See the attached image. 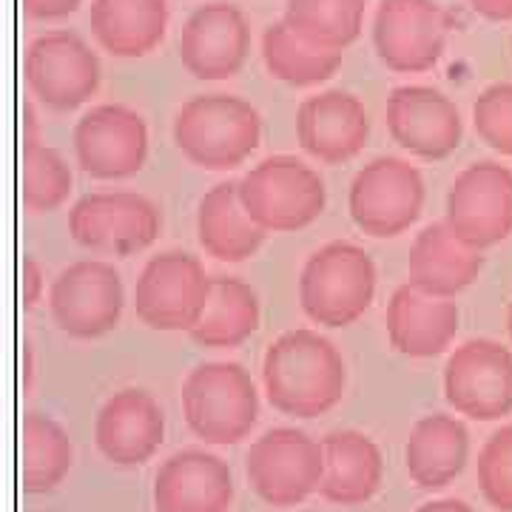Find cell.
Segmentation results:
<instances>
[{"mask_svg": "<svg viewBox=\"0 0 512 512\" xmlns=\"http://www.w3.org/2000/svg\"><path fill=\"white\" fill-rule=\"evenodd\" d=\"M26 18L32 20H63L80 9L83 0H20Z\"/></svg>", "mask_w": 512, "mask_h": 512, "instance_id": "e575fe53", "label": "cell"}, {"mask_svg": "<svg viewBox=\"0 0 512 512\" xmlns=\"http://www.w3.org/2000/svg\"><path fill=\"white\" fill-rule=\"evenodd\" d=\"M376 279V265L365 248L353 242H328L302 268V311L313 325L348 328L373 305Z\"/></svg>", "mask_w": 512, "mask_h": 512, "instance_id": "3957f363", "label": "cell"}, {"mask_svg": "<svg viewBox=\"0 0 512 512\" xmlns=\"http://www.w3.org/2000/svg\"><path fill=\"white\" fill-rule=\"evenodd\" d=\"M458 330V308L447 299L427 296L410 282L396 288L387 305V339L396 353L433 359L450 348Z\"/></svg>", "mask_w": 512, "mask_h": 512, "instance_id": "44dd1931", "label": "cell"}, {"mask_svg": "<svg viewBox=\"0 0 512 512\" xmlns=\"http://www.w3.org/2000/svg\"><path fill=\"white\" fill-rule=\"evenodd\" d=\"M234 501L231 467L214 453L183 450L165 458L154 476L157 512H228Z\"/></svg>", "mask_w": 512, "mask_h": 512, "instance_id": "ffe728a7", "label": "cell"}, {"mask_svg": "<svg viewBox=\"0 0 512 512\" xmlns=\"http://www.w3.org/2000/svg\"><path fill=\"white\" fill-rule=\"evenodd\" d=\"M23 77L46 109L74 111L100 89V57L80 35L57 29L29 43Z\"/></svg>", "mask_w": 512, "mask_h": 512, "instance_id": "9c48e42d", "label": "cell"}, {"mask_svg": "<svg viewBox=\"0 0 512 512\" xmlns=\"http://www.w3.org/2000/svg\"><path fill=\"white\" fill-rule=\"evenodd\" d=\"M157 205L134 191H97L74 202L69 214L72 239L94 254L128 259L160 237Z\"/></svg>", "mask_w": 512, "mask_h": 512, "instance_id": "52a82bcc", "label": "cell"}, {"mask_svg": "<svg viewBox=\"0 0 512 512\" xmlns=\"http://www.w3.org/2000/svg\"><path fill=\"white\" fill-rule=\"evenodd\" d=\"M447 46V15L436 0H382L373 49L390 72H430Z\"/></svg>", "mask_w": 512, "mask_h": 512, "instance_id": "4fadbf2b", "label": "cell"}, {"mask_svg": "<svg viewBox=\"0 0 512 512\" xmlns=\"http://www.w3.org/2000/svg\"><path fill=\"white\" fill-rule=\"evenodd\" d=\"M325 478L319 493L330 504L359 507L379 493L384 476L382 450L359 430H333L322 441Z\"/></svg>", "mask_w": 512, "mask_h": 512, "instance_id": "603a6c76", "label": "cell"}, {"mask_svg": "<svg viewBox=\"0 0 512 512\" xmlns=\"http://www.w3.org/2000/svg\"><path fill=\"white\" fill-rule=\"evenodd\" d=\"M183 416L188 430L205 444H239L259 419V393L237 362H205L183 382Z\"/></svg>", "mask_w": 512, "mask_h": 512, "instance_id": "277c9868", "label": "cell"}, {"mask_svg": "<svg viewBox=\"0 0 512 512\" xmlns=\"http://www.w3.org/2000/svg\"><path fill=\"white\" fill-rule=\"evenodd\" d=\"M510 333H512V311H510Z\"/></svg>", "mask_w": 512, "mask_h": 512, "instance_id": "f35d334b", "label": "cell"}, {"mask_svg": "<svg viewBox=\"0 0 512 512\" xmlns=\"http://www.w3.org/2000/svg\"><path fill=\"white\" fill-rule=\"evenodd\" d=\"M74 464V447L63 424L46 413H26L20 421V490L46 495L63 484Z\"/></svg>", "mask_w": 512, "mask_h": 512, "instance_id": "83f0119b", "label": "cell"}, {"mask_svg": "<svg viewBox=\"0 0 512 512\" xmlns=\"http://www.w3.org/2000/svg\"><path fill=\"white\" fill-rule=\"evenodd\" d=\"M470 458L467 427L453 416H424L413 424L404 447V464L421 490H444Z\"/></svg>", "mask_w": 512, "mask_h": 512, "instance_id": "484cf974", "label": "cell"}, {"mask_svg": "<svg viewBox=\"0 0 512 512\" xmlns=\"http://www.w3.org/2000/svg\"><path fill=\"white\" fill-rule=\"evenodd\" d=\"M197 237L202 251L220 262H245L262 248L268 231L256 225L239 197V180L214 185L200 200Z\"/></svg>", "mask_w": 512, "mask_h": 512, "instance_id": "d4e9b609", "label": "cell"}, {"mask_svg": "<svg viewBox=\"0 0 512 512\" xmlns=\"http://www.w3.org/2000/svg\"><path fill=\"white\" fill-rule=\"evenodd\" d=\"M20 165V200L26 211L49 214L69 200L72 168L57 148L43 146L37 137H23Z\"/></svg>", "mask_w": 512, "mask_h": 512, "instance_id": "4dcf8cb0", "label": "cell"}, {"mask_svg": "<svg viewBox=\"0 0 512 512\" xmlns=\"http://www.w3.org/2000/svg\"><path fill=\"white\" fill-rule=\"evenodd\" d=\"M126 288L111 262L80 259L63 268L49 291L55 325L72 339H100L120 325Z\"/></svg>", "mask_w": 512, "mask_h": 512, "instance_id": "8fae6325", "label": "cell"}, {"mask_svg": "<svg viewBox=\"0 0 512 512\" xmlns=\"http://www.w3.org/2000/svg\"><path fill=\"white\" fill-rule=\"evenodd\" d=\"M348 208L353 225L367 237H399L419 220L424 208L419 168L399 157H376L353 177Z\"/></svg>", "mask_w": 512, "mask_h": 512, "instance_id": "ba28073f", "label": "cell"}, {"mask_svg": "<svg viewBox=\"0 0 512 512\" xmlns=\"http://www.w3.org/2000/svg\"><path fill=\"white\" fill-rule=\"evenodd\" d=\"M444 396L456 413L495 421L512 410V353L490 339H473L444 367Z\"/></svg>", "mask_w": 512, "mask_h": 512, "instance_id": "9a60e30c", "label": "cell"}, {"mask_svg": "<svg viewBox=\"0 0 512 512\" xmlns=\"http://www.w3.org/2000/svg\"><path fill=\"white\" fill-rule=\"evenodd\" d=\"M478 484L495 510L512 512V424L484 444L478 456Z\"/></svg>", "mask_w": 512, "mask_h": 512, "instance_id": "1f68e13d", "label": "cell"}, {"mask_svg": "<svg viewBox=\"0 0 512 512\" xmlns=\"http://www.w3.org/2000/svg\"><path fill=\"white\" fill-rule=\"evenodd\" d=\"M262 382L274 410L293 419H316L342 402L348 367L330 339L299 328L282 333L265 350Z\"/></svg>", "mask_w": 512, "mask_h": 512, "instance_id": "6da1fadb", "label": "cell"}, {"mask_svg": "<svg viewBox=\"0 0 512 512\" xmlns=\"http://www.w3.org/2000/svg\"><path fill=\"white\" fill-rule=\"evenodd\" d=\"M245 476L265 504L296 507L322 487L325 450L296 427H276L251 444Z\"/></svg>", "mask_w": 512, "mask_h": 512, "instance_id": "8992f818", "label": "cell"}, {"mask_svg": "<svg viewBox=\"0 0 512 512\" xmlns=\"http://www.w3.org/2000/svg\"><path fill=\"white\" fill-rule=\"evenodd\" d=\"M211 293V276L197 256L165 251L151 256L134 288V308L140 322L151 330L177 333L200 322Z\"/></svg>", "mask_w": 512, "mask_h": 512, "instance_id": "30bf717a", "label": "cell"}, {"mask_svg": "<svg viewBox=\"0 0 512 512\" xmlns=\"http://www.w3.org/2000/svg\"><path fill=\"white\" fill-rule=\"evenodd\" d=\"M447 228L470 248H490L512 231V174L495 163L461 171L447 194Z\"/></svg>", "mask_w": 512, "mask_h": 512, "instance_id": "5bb4252c", "label": "cell"}, {"mask_svg": "<svg viewBox=\"0 0 512 512\" xmlns=\"http://www.w3.org/2000/svg\"><path fill=\"white\" fill-rule=\"evenodd\" d=\"M165 439V416L157 399L140 390L126 387L114 393L100 407L94 421L97 450L114 467H140L154 458Z\"/></svg>", "mask_w": 512, "mask_h": 512, "instance_id": "ac0fdd59", "label": "cell"}, {"mask_svg": "<svg viewBox=\"0 0 512 512\" xmlns=\"http://www.w3.org/2000/svg\"><path fill=\"white\" fill-rule=\"evenodd\" d=\"M32 345L29 342H23V390H29L32 387Z\"/></svg>", "mask_w": 512, "mask_h": 512, "instance_id": "74e56055", "label": "cell"}, {"mask_svg": "<svg viewBox=\"0 0 512 512\" xmlns=\"http://www.w3.org/2000/svg\"><path fill=\"white\" fill-rule=\"evenodd\" d=\"M481 271V256L476 248L453 237L447 222H433L413 239L407 276L410 285L427 296L450 299L461 293Z\"/></svg>", "mask_w": 512, "mask_h": 512, "instance_id": "7402d4cb", "label": "cell"}, {"mask_svg": "<svg viewBox=\"0 0 512 512\" xmlns=\"http://www.w3.org/2000/svg\"><path fill=\"white\" fill-rule=\"evenodd\" d=\"M239 197L256 225L268 234H288L322 217L328 191L311 165L291 154H276L239 180Z\"/></svg>", "mask_w": 512, "mask_h": 512, "instance_id": "5b68a950", "label": "cell"}, {"mask_svg": "<svg viewBox=\"0 0 512 512\" xmlns=\"http://www.w3.org/2000/svg\"><path fill=\"white\" fill-rule=\"evenodd\" d=\"M478 15L490 20H512V0H470Z\"/></svg>", "mask_w": 512, "mask_h": 512, "instance_id": "d590c367", "label": "cell"}, {"mask_svg": "<svg viewBox=\"0 0 512 512\" xmlns=\"http://www.w3.org/2000/svg\"><path fill=\"white\" fill-rule=\"evenodd\" d=\"M72 143L77 165L94 180H128L148 160L146 120L120 103L86 111L74 126Z\"/></svg>", "mask_w": 512, "mask_h": 512, "instance_id": "7c38bea8", "label": "cell"}, {"mask_svg": "<svg viewBox=\"0 0 512 512\" xmlns=\"http://www.w3.org/2000/svg\"><path fill=\"white\" fill-rule=\"evenodd\" d=\"M367 0H288L282 23L313 46L345 52L365 26Z\"/></svg>", "mask_w": 512, "mask_h": 512, "instance_id": "f546056e", "label": "cell"}, {"mask_svg": "<svg viewBox=\"0 0 512 512\" xmlns=\"http://www.w3.org/2000/svg\"><path fill=\"white\" fill-rule=\"evenodd\" d=\"M174 143L205 171H234L262 143V117L237 94H197L174 117Z\"/></svg>", "mask_w": 512, "mask_h": 512, "instance_id": "7a4b0ae2", "label": "cell"}, {"mask_svg": "<svg viewBox=\"0 0 512 512\" xmlns=\"http://www.w3.org/2000/svg\"><path fill=\"white\" fill-rule=\"evenodd\" d=\"M43 268L37 265V259L32 254H23L20 259V299H23V311H32L40 296H43Z\"/></svg>", "mask_w": 512, "mask_h": 512, "instance_id": "836d02e7", "label": "cell"}, {"mask_svg": "<svg viewBox=\"0 0 512 512\" xmlns=\"http://www.w3.org/2000/svg\"><path fill=\"white\" fill-rule=\"evenodd\" d=\"M478 137L501 154H512V86H490L473 106Z\"/></svg>", "mask_w": 512, "mask_h": 512, "instance_id": "d6a6232c", "label": "cell"}, {"mask_svg": "<svg viewBox=\"0 0 512 512\" xmlns=\"http://www.w3.org/2000/svg\"><path fill=\"white\" fill-rule=\"evenodd\" d=\"M259 296L239 276H214L200 322L188 330L200 348H239L259 328Z\"/></svg>", "mask_w": 512, "mask_h": 512, "instance_id": "4316f807", "label": "cell"}, {"mask_svg": "<svg viewBox=\"0 0 512 512\" xmlns=\"http://www.w3.org/2000/svg\"><path fill=\"white\" fill-rule=\"evenodd\" d=\"M296 137L313 160L342 165L367 146L370 117L359 97L330 89L302 100L296 111Z\"/></svg>", "mask_w": 512, "mask_h": 512, "instance_id": "d6986e66", "label": "cell"}, {"mask_svg": "<svg viewBox=\"0 0 512 512\" xmlns=\"http://www.w3.org/2000/svg\"><path fill=\"white\" fill-rule=\"evenodd\" d=\"M251 52V26L234 3H205L194 9L180 32L185 72L205 83L231 80L242 72Z\"/></svg>", "mask_w": 512, "mask_h": 512, "instance_id": "2e32d148", "label": "cell"}, {"mask_svg": "<svg viewBox=\"0 0 512 512\" xmlns=\"http://www.w3.org/2000/svg\"><path fill=\"white\" fill-rule=\"evenodd\" d=\"M89 26L100 49L114 57H146L163 43L168 0H92Z\"/></svg>", "mask_w": 512, "mask_h": 512, "instance_id": "cb8c5ba5", "label": "cell"}, {"mask_svg": "<svg viewBox=\"0 0 512 512\" xmlns=\"http://www.w3.org/2000/svg\"><path fill=\"white\" fill-rule=\"evenodd\" d=\"M390 137L419 160H447L461 146L456 103L433 86H399L387 97Z\"/></svg>", "mask_w": 512, "mask_h": 512, "instance_id": "e0dca14e", "label": "cell"}, {"mask_svg": "<svg viewBox=\"0 0 512 512\" xmlns=\"http://www.w3.org/2000/svg\"><path fill=\"white\" fill-rule=\"evenodd\" d=\"M305 512H311V510H305Z\"/></svg>", "mask_w": 512, "mask_h": 512, "instance_id": "ab89813d", "label": "cell"}, {"mask_svg": "<svg viewBox=\"0 0 512 512\" xmlns=\"http://www.w3.org/2000/svg\"><path fill=\"white\" fill-rule=\"evenodd\" d=\"M416 512H473V507H467L464 501H458V498H441V501H430V504H424Z\"/></svg>", "mask_w": 512, "mask_h": 512, "instance_id": "8d00e7d4", "label": "cell"}, {"mask_svg": "<svg viewBox=\"0 0 512 512\" xmlns=\"http://www.w3.org/2000/svg\"><path fill=\"white\" fill-rule=\"evenodd\" d=\"M345 52H330L313 46L305 37L291 32L282 20L271 23L262 35V60L271 77L293 89H308L330 80L339 72Z\"/></svg>", "mask_w": 512, "mask_h": 512, "instance_id": "f1b7e54d", "label": "cell"}]
</instances>
